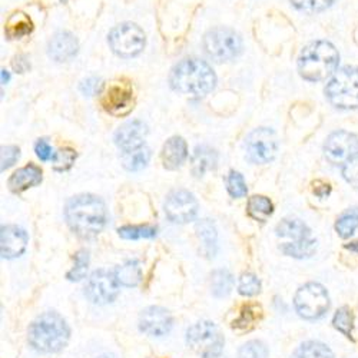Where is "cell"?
<instances>
[{"label": "cell", "mask_w": 358, "mask_h": 358, "mask_svg": "<svg viewBox=\"0 0 358 358\" xmlns=\"http://www.w3.org/2000/svg\"><path fill=\"white\" fill-rule=\"evenodd\" d=\"M66 221L73 232L82 238L96 236L106 224V208L95 195H79L66 206Z\"/></svg>", "instance_id": "obj_1"}, {"label": "cell", "mask_w": 358, "mask_h": 358, "mask_svg": "<svg viewBox=\"0 0 358 358\" xmlns=\"http://www.w3.org/2000/svg\"><path fill=\"white\" fill-rule=\"evenodd\" d=\"M169 80L175 91L201 98L215 87L217 76L208 64L198 59H185L172 69Z\"/></svg>", "instance_id": "obj_2"}, {"label": "cell", "mask_w": 358, "mask_h": 358, "mask_svg": "<svg viewBox=\"0 0 358 358\" xmlns=\"http://www.w3.org/2000/svg\"><path fill=\"white\" fill-rule=\"evenodd\" d=\"M71 331L66 321L56 313H45L38 317L27 331V340L36 351L57 352L69 340Z\"/></svg>", "instance_id": "obj_3"}, {"label": "cell", "mask_w": 358, "mask_h": 358, "mask_svg": "<svg viewBox=\"0 0 358 358\" xmlns=\"http://www.w3.org/2000/svg\"><path fill=\"white\" fill-rule=\"evenodd\" d=\"M338 62L337 49L330 42L318 41L304 48L298 59V71L306 80L320 82L336 73Z\"/></svg>", "instance_id": "obj_4"}, {"label": "cell", "mask_w": 358, "mask_h": 358, "mask_svg": "<svg viewBox=\"0 0 358 358\" xmlns=\"http://www.w3.org/2000/svg\"><path fill=\"white\" fill-rule=\"evenodd\" d=\"M277 235L285 240L281 251L288 257L303 259L311 257L317 250V241L311 236V231L298 220H284L277 227Z\"/></svg>", "instance_id": "obj_5"}, {"label": "cell", "mask_w": 358, "mask_h": 358, "mask_svg": "<svg viewBox=\"0 0 358 358\" xmlns=\"http://www.w3.org/2000/svg\"><path fill=\"white\" fill-rule=\"evenodd\" d=\"M325 96L338 109L358 108V68L347 66L337 71L325 87Z\"/></svg>", "instance_id": "obj_6"}, {"label": "cell", "mask_w": 358, "mask_h": 358, "mask_svg": "<svg viewBox=\"0 0 358 358\" xmlns=\"http://www.w3.org/2000/svg\"><path fill=\"white\" fill-rule=\"evenodd\" d=\"M188 345L202 358H217L224 350V337L211 321H199L187 333Z\"/></svg>", "instance_id": "obj_7"}, {"label": "cell", "mask_w": 358, "mask_h": 358, "mask_svg": "<svg viewBox=\"0 0 358 358\" xmlns=\"http://www.w3.org/2000/svg\"><path fill=\"white\" fill-rule=\"evenodd\" d=\"M294 307L301 318L318 320L330 308V296L318 282H308L296 291Z\"/></svg>", "instance_id": "obj_8"}, {"label": "cell", "mask_w": 358, "mask_h": 358, "mask_svg": "<svg viewBox=\"0 0 358 358\" xmlns=\"http://www.w3.org/2000/svg\"><path fill=\"white\" fill-rule=\"evenodd\" d=\"M203 48L208 56L217 62H225L235 59L243 52V41L240 35L231 29L217 27L208 32L203 38Z\"/></svg>", "instance_id": "obj_9"}, {"label": "cell", "mask_w": 358, "mask_h": 358, "mask_svg": "<svg viewBox=\"0 0 358 358\" xmlns=\"http://www.w3.org/2000/svg\"><path fill=\"white\" fill-rule=\"evenodd\" d=\"M109 45L117 56L134 57L139 55L145 46V34L134 23H122L112 29Z\"/></svg>", "instance_id": "obj_10"}, {"label": "cell", "mask_w": 358, "mask_h": 358, "mask_svg": "<svg viewBox=\"0 0 358 358\" xmlns=\"http://www.w3.org/2000/svg\"><path fill=\"white\" fill-rule=\"evenodd\" d=\"M245 149L248 159L254 164L271 162L278 149L275 134L268 128H258L252 131L245 141Z\"/></svg>", "instance_id": "obj_11"}, {"label": "cell", "mask_w": 358, "mask_h": 358, "mask_svg": "<svg viewBox=\"0 0 358 358\" xmlns=\"http://www.w3.org/2000/svg\"><path fill=\"white\" fill-rule=\"evenodd\" d=\"M324 152L331 164L344 165L358 154V136L351 132L337 131L327 138Z\"/></svg>", "instance_id": "obj_12"}, {"label": "cell", "mask_w": 358, "mask_h": 358, "mask_svg": "<svg viewBox=\"0 0 358 358\" xmlns=\"http://www.w3.org/2000/svg\"><path fill=\"white\" fill-rule=\"evenodd\" d=\"M119 292V282L115 277V273H109L105 270L95 271L91 278H89L85 295L89 298V301L94 304H108L112 303Z\"/></svg>", "instance_id": "obj_13"}, {"label": "cell", "mask_w": 358, "mask_h": 358, "mask_svg": "<svg viewBox=\"0 0 358 358\" xmlns=\"http://www.w3.org/2000/svg\"><path fill=\"white\" fill-rule=\"evenodd\" d=\"M165 214L175 224L189 222L198 214V202L188 191H173L165 201Z\"/></svg>", "instance_id": "obj_14"}, {"label": "cell", "mask_w": 358, "mask_h": 358, "mask_svg": "<svg viewBox=\"0 0 358 358\" xmlns=\"http://www.w3.org/2000/svg\"><path fill=\"white\" fill-rule=\"evenodd\" d=\"M103 109L113 116H125L134 108V91L129 83L115 82L102 94Z\"/></svg>", "instance_id": "obj_15"}, {"label": "cell", "mask_w": 358, "mask_h": 358, "mask_svg": "<svg viewBox=\"0 0 358 358\" xmlns=\"http://www.w3.org/2000/svg\"><path fill=\"white\" fill-rule=\"evenodd\" d=\"M139 328L148 336L162 337L171 331L172 317L162 307H149L139 317Z\"/></svg>", "instance_id": "obj_16"}, {"label": "cell", "mask_w": 358, "mask_h": 358, "mask_svg": "<svg viewBox=\"0 0 358 358\" xmlns=\"http://www.w3.org/2000/svg\"><path fill=\"white\" fill-rule=\"evenodd\" d=\"M27 245V234L16 227L8 225L2 228L0 234V251L3 258H16L20 257Z\"/></svg>", "instance_id": "obj_17"}, {"label": "cell", "mask_w": 358, "mask_h": 358, "mask_svg": "<svg viewBox=\"0 0 358 358\" xmlns=\"http://www.w3.org/2000/svg\"><path fill=\"white\" fill-rule=\"evenodd\" d=\"M148 134L146 127L141 121H132L119 128L115 134V143L122 149V152L134 151L136 148L145 146L143 141Z\"/></svg>", "instance_id": "obj_18"}, {"label": "cell", "mask_w": 358, "mask_h": 358, "mask_svg": "<svg viewBox=\"0 0 358 358\" xmlns=\"http://www.w3.org/2000/svg\"><path fill=\"white\" fill-rule=\"evenodd\" d=\"M48 52L56 62L71 61L78 53V41L69 32H59L50 39Z\"/></svg>", "instance_id": "obj_19"}, {"label": "cell", "mask_w": 358, "mask_h": 358, "mask_svg": "<svg viewBox=\"0 0 358 358\" xmlns=\"http://www.w3.org/2000/svg\"><path fill=\"white\" fill-rule=\"evenodd\" d=\"M42 182V169L34 164H29L17 169L9 179V188L15 192H23Z\"/></svg>", "instance_id": "obj_20"}, {"label": "cell", "mask_w": 358, "mask_h": 358, "mask_svg": "<svg viewBox=\"0 0 358 358\" xmlns=\"http://www.w3.org/2000/svg\"><path fill=\"white\" fill-rule=\"evenodd\" d=\"M188 157L187 142L181 136H173L166 141L162 148V164L166 169L181 166Z\"/></svg>", "instance_id": "obj_21"}, {"label": "cell", "mask_w": 358, "mask_h": 358, "mask_svg": "<svg viewBox=\"0 0 358 358\" xmlns=\"http://www.w3.org/2000/svg\"><path fill=\"white\" fill-rule=\"evenodd\" d=\"M218 154L210 146H198L192 155V172L196 176H202L205 172L217 168Z\"/></svg>", "instance_id": "obj_22"}, {"label": "cell", "mask_w": 358, "mask_h": 358, "mask_svg": "<svg viewBox=\"0 0 358 358\" xmlns=\"http://www.w3.org/2000/svg\"><path fill=\"white\" fill-rule=\"evenodd\" d=\"M34 31V23L23 12H15L5 24V34L9 39H19Z\"/></svg>", "instance_id": "obj_23"}, {"label": "cell", "mask_w": 358, "mask_h": 358, "mask_svg": "<svg viewBox=\"0 0 358 358\" xmlns=\"http://www.w3.org/2000/svg\"><path fill=\"white\" fill-rule=\"evenodd\" d=\"M119 285L124 287H135L139 284L142 273H141V264L139 261H128L124 265L117 266L113 271Z\"/></svg>", "instance_id": "obj_24"}, {"label": "cell", "mask_w": 358, "mask_h": 358, "mask_svg": "<svg viewBox=\"0 0 358 358\" xmlns=\"http://www.w3.org/2000/svg\"><path fill=\"white\" fill-rule=\"evenodd\" d=\"M247 211L248 215L255 220V221H266L273 215L274 211V205L273 202L268 199L266 196L262 195H254L250 198L248 205H247Z\"/></svg>", "instance_id": "obj_25"}, {"label": "cell", "mask_w": 358, "mask_h": 358, "mask_svg": "<svg viewBox=\"0 0 358 358\" xmlns=\"http://www.w3.org/2000/svg\"><path fill=\"white\" fill-rule=\"evenodd\" d=\"M292 358H334L331 348L320 341H307L298 347Z\"/></svg>", "instance_id": "obj_26"}, {"label": "cell", "mask_w": 358, "mask_h": 358, "mask_svg": "<svg viewBox=\"0 0 358 358\" xmlns=\"http://www.w3.org/2000/svg\"><path fill=\"white\" fill-rule=\"evenodd\" d=\"M149 158H151V151L146 146H141L134 149V151H128L122 154V162L124 166L128 171H141L142 168L146 166V164L149 162Z\"/></svg>", "instance_id": "obj_27"}, {"label": "cell", "mask_w": 358, "mask_h": 358, "mask_svg": "<svg viewBox=\"0 0 358 358\" xmlns=\"http://www.w3.org/2000/svg\"><path fill=\"white\" fill-rule=\"evenodd\" d=\"M358 228V208H350L345 213H343L337 222L336 231L341 238H350Z\"/></svg>", "instance_id": "obj_28"}, {"label": "cell", "mask_w": 358, "mask_h": 358, "mask_svg": "<svg viewBox=\"0 0 358 358\" xmlns=\"http://www.w3.org/2000/svg\"><path fill=\"white\" fill-rule=\"evenodd\" d=\"M198 232L201 241L203 243V250L208 255L215 254V247H217V231L214 228V224L208 220H203L198 224Z\"/></svg>", "instance_id": "obj_29"}, {"label": "cell", "mask_w": 358, "mask_h": 358, "mask_svg": "<svg viewBox=\"0 0 358 358\" xmlns=\"http://www.w3.org/2000/svg\"><path fill=\"white\" fill-rule=\"evenodd\" d=\"M234 287V278L229 271L227 270H217L213 273V280H211V288L213 294L218 298L227 296Z\"/></svg>", "instance_id": "obj_30"}, {"label": "cell", "mask_w": 358, "mask_h": 358, "mask_svg": "<svg viewBox=\"0 0 358 358\" xmlns=\"http://www.w3.org/2000/svg\"><path fill=\"white\" fill-rule=\"evenodd\" d=\"M333 325L336 330H338L343 336L347 338L352 340V328H354V314L350 307H341L334 318H333Z\"/></svg>", "instance_id": "obj_31"}, {"label": "cell", "mask_w": 358, "mask_h": 358, "mask_svg": "<svg viewBox=\"0 0 358 358\" xmlns=\"http://www.w3.org/2000/svg\"><path fill=\"white\" fill-rule=\"evenodd\" d=\"M117 234L124 240H142V238H154L157 235V228L149 225H128L119 228Z\"/></svg>", "instance_id": "obj_32"}, {"label": "cell", "mask_w": 358, "mask_h": 358, "mask_svg": "<svg viewBox=\"0 0 358 358\" xmlns=\"http://www.w3.org/2000/svg\"><path fill=\"white\" fill-rule=\"evenodd\" d=\"M76 159V152L71 148H61L59 151L55 154L53 161V168L55 171L64 172L72 168V165L75 164Z\"/></svg>", "instance_id": "obj_33"}, {"label": "cell", "mask_w": 358, "mask_h": 358, "mask_svg": "<svg viewBox=\"0 0 358 358\" xmlns=\"http://www.w3.org/2000/svg\"><path fill=\"white\" fill-rule=\"evenodd\" d=\"M227 188L231 196L234 198H243L247 195V184L244 181V176L240 172L231 171L227 179Z\"/></svg>", "instance_id": "obj_34"}, {"label": "cell", "mask_w": 358, "mask_h": 358, "mask_svg": "<svg viewBox=\"0 0 358 358\" xmlns=\"http://www.w3.org/2000/svg\"><path fill=\"white\" fill-rule=\"evenodd\" d=\"M87 265H89V255L85 250L79 251L75 255V266L68 273V280L69 281H80L86 277L87 273Z\"/></svg>", "instance_id": "obj_35"}, {"label": "cell", "mask_w": 358, "mask_h": 358, "mask_svg": "<svg viewBox=\"0 0 358 358\" xmlns=\"http://www.w3.org/2000/svg\"><path fill=\"white\" fill-rule=\"evenodd\" d=\"M238 358H268V348L261 341H248L238 351Z\"/></svg>", "instance_id": "obj_36"}, {"label": "cell", "mask_w": 358, "mask_h": 358, "mask_svg": "<svg viewBox=\"0 0 358 358\" xmlns=\"http://www.w3.org/2000/svg\"><path fill=\"white\" fill-rule=\"evenodd\" d=\"M238 291H240L241 295L254 296L261 291V282L254 274L247 273L240 278V282H238Z\"/></svg>", "instance_id": "obj_37"}, {"label": "cell", "mask_w": 358, "mask_h": 358, "mask_svg": "<svg viewBox=\"0 0 358 358\" xmlns=\"http://www.w3.org/2000/svg\"><path fill=\"white\" fill-rule=\"evenodd\" d=\"M292 5L304 12H321L327 8H330L334 0H291Z\"/></svg>", "instance_id": "obj_38"}, {"label": "cell", "mask_w": 358, "mask_h": 358, "mask_svg": "<svg viewBox=\"0 0 358 358\" xmlns=\"http://www.w3.org/2000/svg\"><path fill=\"white\" fill-rule=\"evenodd\" d=\"M343 176L345 178L347 182L352 185H358V154L344 164Z\"/></svg>", "instance_id": "obj_39"}, {"label": "cell", "mask_w": 358, "mask_h": 358, "mask_svg": "<svg viewBox=\"0 0 358 358\" xmlns=\"http://www.w3.org/2000/svg\"><path fill=\"white\" fill-rule=\"evenodd\" d=\"M20 151L17 146H3L2 148V171L10 168L19 159Z\"/></svg>", "instance_id": "obj_40"}, {"label": "cell", "mask_w": 358, "mask_h": 358, "mask_svg": "<svg viewBox=\"0 0 358 358\" xmlns=\"http://www.w3.org/2000/svg\"><path fill=\"white\" fill-rule=\"evenodd\" d=\"M35 151H36V155L41 161H50V159L55 158V154H56V152H53V149L49 145V142L45 141V139L38 141V143L35 146Z\"/></svg>", "instance_id": "obj_41"}, {"label": "cell", "mask_w": 358, "mask_h": 358, "mask_svg": "<svg viewBox=\"0 0 358 358\" xmlns=\"http://www.w3.org/2000/svg\"><path fill=\"white\" fill-rule=\"evenodd\" d=\"M98 87H99V80L95 79V78H91V79L85 80V82L80 85V91H82L85 95L91 96V95H95V92L98 91Z\"/></svg>", "instance_id": "obj_42"}, {"label": "cell", "mask_w": 358, "mask_h": 358, "mask_svg": "<svg viewBox=\"0 0 358 358\" xmlns=\"http://www.w3.org/2000/svg\"><path fill=\"white\" fill-rule=\"evenodd\" d=\"M29 68H31V65H29L27 59H26L23 55H19V56L15 57V61H13V69H15L16 72L23 73V72H26Z\"/></svg>", "instance_id": "obj_43"}, {"label": "cell", "mask_w": 358, "mask_h": 358, "mask_svg": "<svg viewBox=\"0 0 358 358\" xmlns=\"http://www.w3.org/2000/svg\"><path fill=\"white\" fill-rule=\"evenodd\" d=\"M320 185H321V187H315V188H314V194H315L317 196L325 198V196L330 195V192H331V187H330V185L325 184V182H321V181H320Z\"/></svg>", "instance_id": "obj_44"}, {"label": "cell", "mask_w": 358, "mask_h": 358, "mask_svg": "<svg viewBox=\"0 0 358 358\" xmlns=\"http://www.w3.org/2000/svg\"><path fill=\"white\" fill-rule=\"evenodd\" d=\"M345 248L350 250V251H352V252H355V254H358V241H354V243L345 245Z\"/></svg>", "instance_id": "obj_45"}, {"label": "cell", "mask_w": 358, "mask_h": 358, "mask_svg": "<svg viewBox=\"0 0 358 358\" xmlns=\"http://www.w3.org/2000/svg\"><path fill=\"white\" fill-rule=\"evenodd\" d=\"M99 358H113V357H110V355H102V357H99Z\"/></svg>", "instance_id": "obj_46"}]
</instances>
